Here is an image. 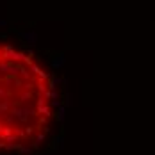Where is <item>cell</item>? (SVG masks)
<instances>
[{
	"label": "cell",
	"mask_w": 155,
	"mask_h": 155,
	"mask_svg": "<svg viewBox=\"0 0 155 155\" xmlns=\"http://www.w3.org/2000/svg\"><path fill=\"white\" fill-rule=\"evenodd\" d=\"M55 118L54 80L41 61L0 43V151H29L48 136Z\"/></svg>",
	"instance_id": "cell-1"
}]
</instances>
